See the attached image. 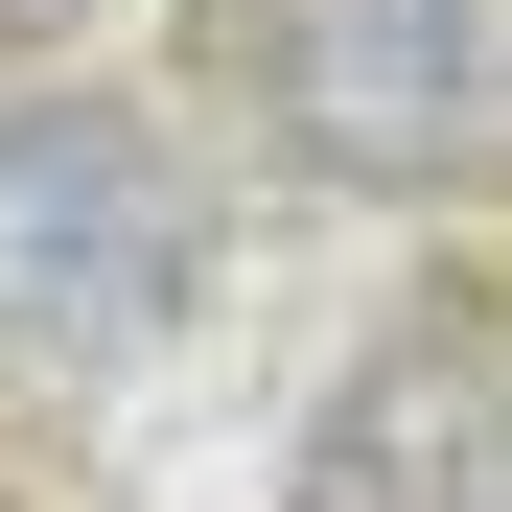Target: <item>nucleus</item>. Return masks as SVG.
<instances>
[{"label":"nucleus","mask_w":512,"mask_h":512,"mask_svg":"<svg viewBox=\"0 0 512 512\" xmlns=\"http://www.w3.org/2000/svg\"><path fill=\"white\" fill-rule=\"evenodd\" d=\"M187 303V187L117 94H24L0 117V373H117Z\"/></svg>","instance_id":"obj_1"},{"label":"nucleus","mask_w":512,"mask_h":512,"mask_svg":"<svg viewBox=\"0 0 512 512\" xmlns=\"http://www.w3.org/2000/svg\"><path fill=\"white\" fill-rule=\"evenodd\" d=\"M256 47V117H280L303 187H466L489 140V0H233Z\"/></svg>","instance_id":"obj_2"},{"label":"nucleus","mask_w":512,"mask_h":512,"mask_svg":"<svg viewBox=\"0 0 512 512\" xmlns=\"http://www.w3.org/2000/svg\"><path fill=\"white\" fill-rule=\"evenodd\" d=\"M303 512H512V350L489 326H396V350L326 396Z\"/></svg>","instance_id":"obj_3"},{"label":"nucleus","mask_w":512,"mask_h":512,"mask_svg":"<svg viewBox=\"0 0 512 512\" xmlns=\"http://www.w3.org/2000/svg\"><path fill=\"white\" fill-rule=\"evenodd\" d=\"M70 24H94V0H0V70H24V47H70Z\"/></svg>","instance_id":"obj_4"}]
</instances>
